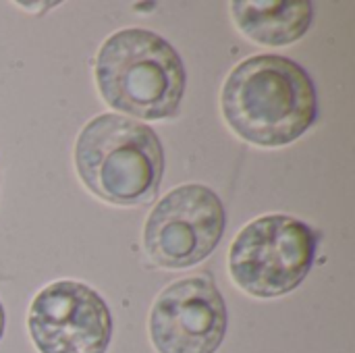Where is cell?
Masks as SVG:
<instances>
[{
	"mask_svg": "<svg viewBox=\"0 0 355 353\" xmlns=\"http://www.w3.org/2000/svg\"><path fill=\"white\" fill-rule=\"evenodd\" d=\"M75 166L83 185L114 206L148 204L164 175V150L156 131L135 119L108 112L77 135Z\"/></svg>",
	"mask_w": 355,
	"mask_h": 353,
	"instance_id": "obj_3",
	"label": "cell"
},
{
	"mask_svg": "<svg viewBox=\"0 0 355 353\" xmlns=\"http://www.w3.org/2000/svg\"><path fill=\"white\" fill-rule=\"evenodd\" d=\"M231 15L250 40L264 46H287L308 33L314 19V4L308 0H235L231 2Z\"/></svg>",
	"mask_w": 355,
	"mask_h": 353,
	"instance_id": "obj_8",
	"label": "cell"
},
{
	"mask_svg": "<svg viewBox=\"0 0 355 353\" xmlns=\"http://www.w3.org/2000/svg\"><path fill=\"white\" fill-rule=\"evenodd\" d=\"M318 237L302 221L268 214L248 223L231 243L229 275L252 298L272 300L291 293L308 277Z\"/></svg>",
	"mask_w": 355,
	"mask_h": 353,
	"instance_id": "obj_4",
	"label": "cell"
},
{
	"mask_svg": "<svg viewBox=\"0 0 355 353\" xmlns=\"http://www.w3.org/2000/svg\"><path fill=\"white\" fill-rule=\"evenodd\" d=\"M227 304L208 277L168 285L150 312V339L158 353H216L227 335Z\"/></svg>",
	"mask_w": 355,
	"mask_h": 353,
	"instance_id": "obj_7",
	"label": "cell"
},
{
	"mask_svg": "<svg viewBox=\"0 0 355 353\" xmlns=\"http://www.w3.org/2000/svg\"><path fill=\"white\" fill-rule=\"evenodd\" d=\"M4 327H6V314H4V308H2V302H0V339L4 335Z\"/></svg>",
	"mask_w": 355,
	"mask_h": 353,
	"instance_id": "obj_9",
	"label": "cell"
},
{
	"mask_svg": "<svg viewBox=\"0 0 355 353\" xmlns=\"http://www.w3.org/2000/svg\"><path fill=\"white\" fill-rule=\"evenodd\" d=\"M27 329L40 353H106L112 316L108 304L89 285L56 281L33 298Z\"/></svg>",
	"mask_w": 355,
	"mask_h": 353,
	"instance_id": "obj_6",
	"label": "cell"
},
{
	"mask_svg": "<svg viewBox=\"0 0 355 353\" xmlns=\"http://www.w3.org/2000/svg\"><path fill=\"white\" fill-rule=\"evenodd\" d=\"M227 214L218 193L200 183L171 189L150 212L144 227L148 258L168 270L206 260L225 235Z\"/></svg>",
	"mask_w": 355,
	"mask_h": 353,
	"instance_id": "obj_5",
	"label": "cell"
},
{
	"mask_svg": "<svg viewBox=\"0 0 355 353\" xmlns=\"http://www.w3.org/2000/svg\"><path fill=\"white\" fill-rule=\"evenodd\" d=\"M220 108L231 131L248 144L281 148L314 125L318 96L300 62L281 54H256L229 73Z\"/></svg>",
	"mask_w": 355,
	"mask_h": 353,
	"instance_id": "obj_1",
	"label": "cell"
},
{
	"mask_svg": "<svg viewBox=\"0 0 355 353\" xmlns=\"http://www.w3.org/2000/svg\"><path fill=\"white\" fill-rule=\"evenodd\" d=\"M96 83L106 104L123 117L162 121L177 114L187 75L179 52L164 37L127 27L100 46Z\"/></svg>",
	"mask_w": 355,
	"mask_h": 353,
	"instance_id": "obj_2",
	"label": "cell"
}]
</instances>
